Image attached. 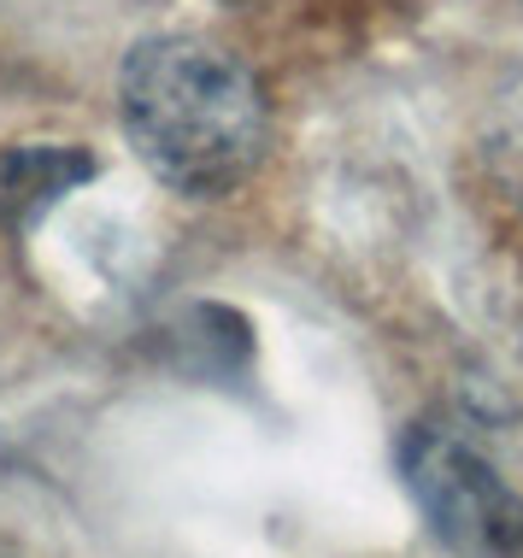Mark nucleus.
<instances>
[{
    "instance_id": "nucleus-2",
    "label": "nucleus",
    "mask_w": 523,
    "mask_h": 558,
    "mask_svg": "<svg viewBox=\"0 0 523 558\" xmlns=\"http://www.w3.org/2000/svg\"><path fill=\"white\" fill-rule=\"evenodd\" d=\"M400 482L453 558H523V494L447 424L400 435Z\"/></svg>"
},
{
    "instance_id": "nucleus-1",
    "label": "nucleus",
    "mask_w": 523,
    "mask_h": 558,
    "mask_svg": "<svg viewBox=\"0 0 523 558\" xmlns=\"http://www.w3.org/2000/svg\"><path fill=\"white\" fill-rule=\"evenodd\" d=\"M118 118L136 159L188 201L242 189L271 147V100L253 65L188 29L147 36L124 53Z\"/></svg>"
},
{
    "instance_id": "nucleus-3",
    "label": "nucleus",
    "mask_w": 523,
    "mask_h": 558,
    "mask_svg": "<svg viewBox=\"0 0 523 558\" xmlns=\"http://www.w3.org/2000/svg\"><path fill=\"white\" fill-rule=\"evenodd\" d=\"M100 159L77 142H12L0 147V230H29L71 189L95 183Z\"/></svg>"
},
{
    "instance_id": "nucleus-4",
    "label": "nucleus",
    "mask_w": 523,
    "mask_h": 558,
    "mask_svg": "<svg viewBox=\"0 0 523 558\" xmlns=\"http://www.w3.org/2000/svg\"><path fill=\"white\" fill-rule=\"evenodd\" d=\"M483 165L495 177V189L523 213V71L506 77V88L488 107V124H483Z\"/></svg>"
}]
</instances>
